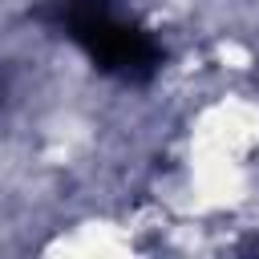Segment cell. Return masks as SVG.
I'll return each instance as SVG.
<instances>
[{
	"label": "cell",
	"instance_id": "obj_1",
	"mask_svg": "<svg viewBox=\"0 0 259 259\" xmlns=\"http://www.w3.org/2000/svg\"><path fill=\"white\" fill-rule=\"evenodd\" d=\"M61 28L93 57L97 69L121 73V77H150L162 61L158 45L134 28L121 24L105 0H65L61 4Z\"/></svg>",
	"mask_w": 259,
	"mask_h": 259
}]
</instances>
